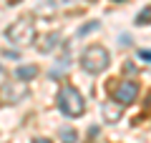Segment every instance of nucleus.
<instances>
[{
	"label": "nucleus",
	"mask_w": 151,
	"mask_h": 143,
	"mask_svg": "<svg viewBox=\"0 0 151 143\" xmlns=\"http://www.w3.org/2000/svg\"><path fill=\"white\" fill-rule=\"evenodd\" d=\"M55 106H58V111L65 118H78V116L86 113V98H83V93L78 88L63 85L58 90V95H55Z\"/></svg>",
	"instance_id": "f257e3e1"
},
{
	"label": "nucleus",
	"mask_w": 151,
	"mask_h": 143,
	"mask_svg": "<svg viewBox=\"0 0 151 143\" xmlns=\"http://www.w3.org/2000/svg\"><path fill=\"white\" fill-rule=\"evenodd\" d=\"M78 63H81V68L86 70V73L98 75V73H103V70H108V65H111V55H108V50L103 45L93 43V45H88V48L81 50Z\"/></svg>",
	"instance_id": "f03ea898"
},
{
	"label": "nucleus",
	"mask_w": 151,
	"mask_h": 143,
	"mask_svg": "<svg viewBox=\"0 0 151 143\" xmlns=\"http://www.w3.org/2000/svg\"><path fill=\"white\" fill-rule=\"evenodd\" d=\"M5 40L10 43V45H15V48L33 45V40H35V23H33L30 18H20V20L10 23V25L5 28Z\"/></svg>",
	"instance_id": "7ed1b4c3"
},
{
	"label": "nucleus",
	"mask_w": 151,
	"mask_h": 143,
	"mask_svg": "<svg viewBox=\"0 0 151 143\" xmlns=\"http://www.w3.org/2000/svg\"><path fill=\"white\" fill-rule=\"evenodd\" d=\"M28 98V85L25 80H5V85L0 88V103L3 106H13Z\"/></svg>",
	"instance_id": "20e7f679"
},
{
	"label": "nucleus",
	"mask_w": 151,
	"mask_h": 143,
	"mask_svg": "<svg viewBox=\"0 0 151 143\" xmlns=\"http://www.w3.org/2000/svg\"><path fill=\"white\" fill-rule=\"evenodd\" d=\"M136 95H139V83H134V80H121V85L113 93V101L121 103V106H131L136 101Z\"/></svg>",
	"instance_id": "39448f33"
},
{
	"label": "nucleus",
	"mask_w": 151,
	"mask_h": 143,
	"mask_svg": "<svg viewBox=\"0 0 151 143\" xmlns=\"http://www.w3.org/2000/svg\"><path fill=\"white\" fill-rule=\"evenodd\" d=\"M60 40H63L60 33H48V35L43 38V43H38V50H40V53H50L55 45H60Z\"/></svg>",
	"instance_id": "423d86ee"
},
{
	"label": "nucleus",
	"mask_w": 151,
	"mask_h": 143,
	"mask_svg": "<svg viewBox=\"0 0 151 143\" xmlns=\"http://www.w3.org/2000/svg\"><path fill=\"white\" fill-rule=\"evenodd\" d=\"M35 75H38V68H35V65H20V68L15 70V78H18V80H25V83H28V80H33Z\"/></svg>",
	"instance_id": "0eeeda50"
},
{
	"label": "nucleus",
	"mask_w": 151,
	"mask_h": 143,
	"mask_svg": "<svg viewBox=\"0 0 151 143\" xmlns=\"http://www.w3.org/2000/svg\"><path fill=\"white\" fill-rule=\"evenodd\" d=\"M136 25H151V5L141 8V10L136 13Z\"/></svg>",
	"instance_id": "6e6552de"
},
{
	"label": "nucleus",
	"mask_w": 151,
	"mask_h": 143,
	"mask_svg": "<svg viewBox=\"0 0 151 143\" xmlns=\"http://www.w3.org/2000/svg\"><path fill=\"white\" fill-rule=\"evenodd\" d=\"M98 25H101V23H98V20H91V23H86V25H83V28H78V38H86L88 33L98 30Z\"/></svg>",
	"instance_id": "1a4fd4ad"
},
{
	"label": "nucleus",
	"mask_w": 151,
	"mask_h": 143,
	"mask_svg": "<svg viewBox=\"0 0 151 143\" xmlns=\"http://www.w3.org/2000/svg\"><path fill=\"white\" fill-rule=\"evenodd\" d=\"M76 3H81V0H53L50 5L53 8H70V5H76Z\"/></svg>",
	"instance_id": "9d476101"
},
{
	"label": "nucleus",
	"mask_w": 151,
	"mask_h": 143,
	"mask_svg": "<svg viewBox=\"0 0 151 143\" xmlns=\"http://www.w3.org/2000/svg\"><path fill=\"white\" fill-rule=\"evenodd\" d=\"M60 136L65 138L63 143H76V131H70V128H63V131H60Z\"/></svg>",
	"instance_id": "9b49d317"
},
{
	"label": "nucleus",
	"mask_w": 151,
	"mask_h": 143,
	"mask_svg": "<svg viewBox=\"0 0 151 143\" xmlns=\"http://www.w3.org/2000/svg\"><path fill=\"white\" fill-rule=\"evenodd\" d=\"M139 60H146V63H151V50H139Z\"/></svg>",
	"instance_id": "f8f14e48"
},
{
	"label": "nucleus",
	"mask_w": 151,
	"mask_h": 143,
	"mask_svg": "<svg viewBox=\"0 0 151 143\" xmlns=\"http://www.w3.org/2000/svg\"><path fill=\"white\" fill-rule=\"evenodd\" d=\"M5 80H8V73H5V68H3V65H0V88H3V85H5Z\"/></svg>",
	"instance_id": "ddd939ff"
},
{
	"label": "nucleus",
	"mask_w": 151,
	"mask_h": 143,
	"mask_svg": "<svg viewBox=\"0 0 151 143\" xmlns=\"http://www.w3.org/2000/svg\"><path fill=\"white\" fill-rule=\"evenodd\" d=\"M33 143H50L48 138H33Z\"/></svg>",
	"instance_id": "4468645a"
},
{
	"label": "nucleus",
	"mask_w": 151,
	"mask_h": 143,
	"mask_svg": "<svg viewBox=\"0 0 151 143\" xmlns=\"http://www.w3.org/2000/svg\"><path fill=\"white\" fill-rule=\"evenodd\" d=\"M15 3H18V0H10V5H15Z\"/></svg>",
	"instance_id": "2eb2a0df"
},
{
	"label": "nucleus",
	"mask_w": 151,
	"mask_h": 143,
	"mask_svg": "<svg viewBox=\"0 0 151 143\" xmlns=\"http://www.w3.org/2000/svg\"><path fill=\"white\" fill-rule=\"evenodd\" d=\"M113 3H121V0H113Z\"/></svg>",
	"instance_id": "dca6fc26"
}]
</instances>
